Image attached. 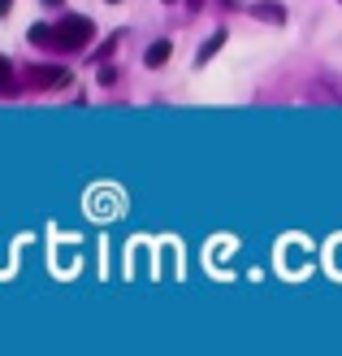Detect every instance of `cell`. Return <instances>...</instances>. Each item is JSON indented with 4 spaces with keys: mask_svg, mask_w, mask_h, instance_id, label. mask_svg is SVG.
I'll list each match as a JSON object with an SVG mask.
<instances>
[{
    "mask_svg": "<svg viewBox=\"0 0 342 356\" xmlns=\"http://www.w3.org/2000/svg\"><path fill=\"white\" fill-rule=\"evenodd\" d=\"M221 44H225V31H217L200 52H195V65H208V61H212V52H221Z\"/></svg>",
    "mask_w": 342,
    "mask_h": 356,
    "instance_id": "5b68a950",
    "label": "cell"
},
{
    "mask_svg": "<svg viewBox=\"0 0 342 356\" xmlns=\"http://www.w3.org/2000/svg\"><path fill=\"white\" fill-rule=\"evenodd\" d=\"M26 79H31V87H40V92H44V87H65L69 83V74L61 65H35Z\"/></svg>",
    "mask_w": 342,
    "mask_h": 356,
    "instance_id": "7a4b0ae2",
    "label": "cell"
},
{
    "mask_svg": "<svg viewBox=\"0 0 342 356\" xmlns=\"http://www.w3.org/2000/svg\"><path fill=\"white\" fill-rule=\"evenodd\" d=\"M44 5H52V9H57V5H61V0H44Z\"/></svg>",
    "mask_w": 342,
    "mask_h": 356,
    "instance_id": "9c48e42d",
    "label": "cell"
},
{
    "mask_svg": "<svg viewBox=\"0 0 342 356\" xmlns=\"http://www.w3.org/2000/svg\"><path fill=\"white\" fill-rule=\"evenodd\" d=\"M169 57H173V44H169V40H156V44L148 48V65H152V70H156V65H165Z\"/></svg>",
    "mask_w": 342,
    "mask_h": 356,
    "instance_id": "277c9868",
    "label": "cell"
},
{
    "mask_svg": "<svg viewBox=\"0 0 342 356\" xmlns=\"http://www.w3.org/2000/svg\"><path fill=\"white\" fill-rule=\"evenodd\" d=\"M225 5H239V0H225Z\"/></svg>",
    "mask_w": 342,
    "mask_h": 356,
    "instance_id": "30bf717a",
    "label": "cell"
},
{
    "mask_svg": "<svg viewBox=\"0 0 342 356\" xmlns=\"http://www.w3.org/2000/svg\"><path fill=\"white\" fill-rule=\"evenodd\" d=\"M26 40H31L35 48H57V26H44V22H35V26L26 31Z\"/></svg>",
    "mask_w": 342,
    "mask_h": 356,
    "instance_id": "3957f363",
    "label": "cell"
},
{
    "mask_svg": "<svg viewBox=\"0 0 342 356\" xmlns=\"http://www.w3.org/2000/svg\"><path fill=\"white\" fill-rule=\"evenodd\" d=\"M13 65H9V57H0V92H13Z\"/></svg>",
    "mask_w": 342,
    "mask_h": 356,
    "instance_id": "52a82bcc",
    "label": "cell"
},
{
    "mask_svg": "<svg viewBox=\"0 0 342 356\" xmlns=\"http://www.w3.org/2000/svg\"><path fill=\"white\" fill-rule=\"evenodd\" d=\"M92 40H96L92 17H65L57 26V52H87Z\"/></svg>",
    "mask_w": 342,
    "mask_h": 356,
    "instance_id": "6da1fadb",
    "label": "cell"
},
{
    "mask_svg": "<svg viewBox=\"0 0 342 356\" xmlns=\"http://www.w3.org/2000/svg\"><path fill=\"white\" fill-rule=\"evenodd\" d=\"M109 5H117V0H109Z\"/></svg>",
    "mask_w": 342,
    "mask_h": 356,
    "instance_id": "8fae6325",
    "label": "cell"
},
{
    "mask_svg": "<svg viewBox=\"0 0 342 356\" xmlns=\"http://www.w3.org/2000/svg\"><path fill=\"white\" fill-rule=\"evenodd\" d=\"M9 13V0H0V17H5Z\"/></svg>",
    "mask_w": 342,
    "mask_h": 356,
    "instance_id": "ba28073f",
    "label": "cell"
},
{
    "mask_svg": "<svg viewBox=\"0 0 342 356\" xmlns=\"http://www.w3.org/2000/svg\"><path fill=\"white\" fill-rule=\"evenodd\" d=\"M251 13L264 17V22H286V9L282 5H251Z\"/></svg>",
    "mask_w": 342,
    "mask_h": 356,
    "instance_id": "8992f818",
    "label": "cell"
}]
</instances>
